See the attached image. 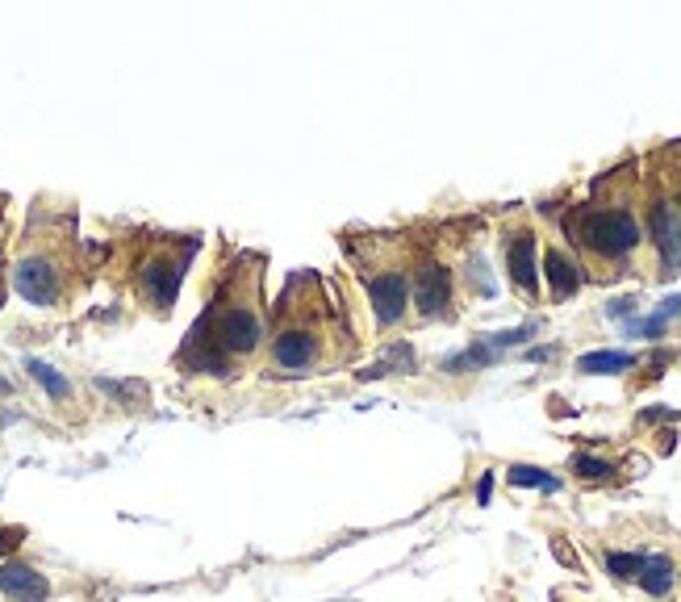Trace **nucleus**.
Returning a JSON list of instances; mask_svg holds the SVG:
<instances>
[{"instance_id":"obj_14","label":"nucleus","mask_w":681,"mask_h":602,"mask_svg":"<svg viewBox=\"0 0 681 602\" xmlns=\"http://www.w3.org/2000/svg\"><path fill=\"white\" fill-rule=\"evenodd\" d=\"M569 473H573L577 481H585V485H602V481H615L619 465H615V460L590 456V452H577V456L569 460Z\"/></svg>"},{"instance_id":"obj_7","label":"nucleus","mask_w":681,"mask_h":602,"mask_svg":"<svg viewBox=\"0 0 681 602\" xmlns=\"http://www.w3.org/2000/svg\"><path fill=\"white\" fill-rule=\"evenodd\" d=\"M368 285V301H372V314H377L381 327H397L410 310V276L402 268H381L364 276Z\"/></svg>"},{"instance_id":"obj_1","label":"nucleus","mask_w":681,"mask_h":602,"mask_svg":"<svg viewBox=\"0 0 681 602\" xmlns=\"http://www.w3.org/2000/svg\"><path fill=\"white\" fill-rule=\"evenodd\" d=\"M193 339L209 343L226 360H251L268 343V327L260 314V264L251 256L243 260V276H230L218 306H209Z\"/></svg>"},{"instance_id":"obj_18","label":"nucleus","mask_w":681,"mask_h":602,"mask_svg":"<svg viewBox=\"0 0 681 602\" xmlns=\"http://www.w3.org/2000/svg\"><path fill=\"white\" fill-rule=\"evenodd\" d=\"M21 540H26V527H0V561H5Z\"/></svg>"},{"instance_id":"obj_2","label":"nucleus","mask_w":681,"mask_h":602,"mask_svg":"<svg viewBox=\"0 0 681 602\" xmlns=\"http://www.w3.org/2000/svg\"><path fill=\"white\" fill-rule=\"evenodd\" d=\"M335 339L326 331V310L318 297H301L285 289V310L268 339V360L276 373L285 377H305L318 364H331Z\"/></svg>"},{"instance_id":"obj_4","label":"nucleus","mask_w":681,"mask_h":602,"mask_svg":"<svg viewBox=\"0 0 681 602\" xmlns=\"http://www.w3.org/2000/svg\"><path fill=\"white\" fill-rule=\"evenodd\" d=\"M193 251H197V239L155 247L151 256H143V264H138V272H134V289H138V297L147 301V310L168 314L176 306Z\"/></svg>"},{"instance_id":"obj_10","label":"nucleus","mask_w":681,"mask_h":602,"mask_svg":"<svg viewBox=\"0 0 681 602\" xmlns=\"http://www.w3.org/2000/svg\"><path fill=\"white\" fill-rule=\"evenodd\" d=\"M0 594L9 602H46L51 598V582L26 561H0Z\"/></svg>"},{"instance_id":"obj_6","label":"nucleus","mask_w":681,"mask_h":602,"mask_svg":"<svg viewBox=\"0 0 681 602\" xmlns=\"http://www.w3.org/2000/svg\"><path fill=\"white\" fill-rule=\"evenodd\" d=\"M648 235H652V247H656V260H661V276H677L681 272V210H677V201L652 197Z\"/></svg>"},{"instance_id":"obj_17","label":"nucleus","mask_w":681,"mask_h":602,"mask_svg":"<svg viewBox=\"0 0 681 602\" xmlns=\"http://www.w3.org/2000/svg\"><path fill=\"white\" fill-rule=\"evenodd\" d=\"M644 557L648 552H606V573L615 577V582H636L644 569Z\"/></svg>"},{"instance_id":"obj_13","label":"nucleus","mask_w":681,"mask_h":602,"mask_svg":"<svg viewBox=\"0 0 681 602\" xmlns=\"http://www.w3.org/2000/svg\"><path fill=\"white\" fill-rule=\"evenodd\" d=\"M640 360L631 352H585L577 356V373L581 377H615V373H627V368H636Z\"/></svg>"},{"instance_id":"obj_12","label":"nucleus","mask_w":681,"mask_h":602,"mask_svg":"<svg viewBox=\"0 0 681 602\" xmlns=\"http://www.w3.org/2000/svg\"><path fill=\"white\" fill-rule=\"evenodd\" d=\"M544 276H548V289H552L556 301H569V297L581 289V281H585L581 268H577L560 247H548V251H544Z\"/></svg>"},{"instance_id":"obj_19","label":"nucleus","mask_w":681,"mask_h":602,"mask_svg":"<svg viewBox=\"0 0 681 602\" xmlns=\"http://www.w3.org/2000/svg\"><path fill=\"white\" fill-rule=\"evenodd\" d=\"M636 314V297H619V301H610V318H631Z\"/></svg>"},{"instance_id":"obj_20","label":"nucleus","mask_w":681,"mask_h":602,"mask_svg":"<svg viewBox=\"0 0 681 602\" xmlns=\"http://www.w3.org/2000/svg\"><path fill=\"white\" fill-rule=\"evenodd\" d=\"M489 494H493V473H485L477 481V506H489Z\"/></svg>"},{"instance_id":"obj_3","label":"nucleus","mask_w":681,"mask_h":602,"mask_svg":"<svg viewBox=\"0 0 681 602\" xmlns=\"http://www.w3.org/2000/svg\"><path fill=\"white\" fill-rule=\"evenodd\" d=\"M565 230L598 264H627L644 243V226L623 205H577L565 218Z\"/></svg>"},{"instance_id":"obj_16","label":"nucleus","mask_w":681,"mask_h":602,"mask_svg":"<svg viewBox=\"0 0 681 602\" xmlns=\"http://www.w3.org/2000/svg\"><path fill=\"white\" fill-rule=\"evenodd\" d=\"M26 368H30V377H34L46 393H51L55 402H67V398H72V381H67L63 373H55L51 364H42V360H26Z\"/></svg>"},{"instance_id":"obj_21","label":"nucleus","mask_w":681,"mask_h":602,"mask_svg":"<svg viewBox=\"0 0 681 602\" xmlns=\"http://www.w3.org/2000/svg\"><path fill=\"white\" fill-rule=\"evenodd\" d=\"M552 356V347H535V352H527V360H548Z\"/></svg>"},{"instance_id":"obj_8","label":"nucleus","mask_w":681,"mask_h":602,"mask_svg":"<svg viewBox=\"0 0 681 602\" xmlns=\"http://www.w3.org/2000/svg\"><path fill=\"white\" fill-rule=\"evenodd\" d=\"M452 293H456V281H452V268L439 264V260H422L418 272H414V310L422 318H443L452 306Z\"/></svg>"},{"instance_id":"obj_11","label":"nucleus","mask_w":681,"mask_h":602,"mask_svg":"<svg viewBox=\"0 0 681 602\" xmlns=\"http://www.w3.org/2000/svg\"><path fill=\"white\" fill-rule=\"evenodd\" d=\"M636 582H640V590H644L648 598H669V594L677 590V582H681L677 561L669 557V552H648Z\"/></svg>"},{"instance_id":"obj_9","label":"nucleus","mask_w":681,"mask_h":602,"mask_svg":"<svg viewBox=\"0 0 681 602\" xmlns=\"http://www.w3.org/2000/svg\"><path fill=\"white\" fill-rule=\"evenodd\" d=\"M535 230H514V235L506 239V272L514 289H519L523 297H535L539 293V264H535Z\"/></svg>"},{"instance_id":"obj_5","label":"nucleus","mask_w":681,"mask_h":602,"mask_svg":"<svg viewBox=\"0 0 681 602\" xmlns=\"http://www.w3.org/2000/svg\"><path fill=\"white\" fill-rule=\"evenodd\" d=\"M13 289L38 310L59 306L63 297V264L51 256V251H30L13 264Z\"/></svg>"},{"instance_id":"obj_15","label":"nucleus","mask_w":681,"mask_h":602,"mask_svg":"<svg viewBox=\"0 0 681 602\" xmlns=\"http://www.w3.org/2000/svg\"><path fill=\"white\" fill-rule=\"evenodd\" d=\"M506 481L519 485V490H548V494L560 490V477H552L548 469H539V465H510Z\"/></svg>"}]
</instances>
